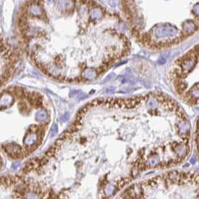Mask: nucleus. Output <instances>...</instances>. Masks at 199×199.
<instances>
[{"label": "nucleus", "mask_w": 199, "mask_h": 199, "mask_svg": "<svg viewBox=\"0 0 199 199\" xmlns=\"http://www.w3.org/2000/svg\"><path fill=\"white\" fill-rule=\"evenodd\" d=\"M44 106L43 96L20 87L0 93V172L8 163L29 157L42 142L48 123H29L32 110Z\"/></svg>", "instance_id": "1"}, {"label": "nucleus", "mask_w": 199, "mask_h": 199, "mask_svg": "<svg viewBox=\"0 0 199 199\" xmlns=\"http://www.w3.org/2000/svg\"><path fill=\"white\" fill-rule=\"evenodd\" d=\"M0 199H35L20 175L0 176Z\"/></svg>", "instance_id": "2"}, {"label": "nucleus", "mask_w": 199, "mask_h": 199, "mask_svg": "<svg viewBox=\"0 0 199 199\" xmlns=\"http://www.w3.org/2000/svg\"><path fill=\"white\" fill-rule=\"evenodd\" d=\"M57 132H58L57 124H53V127H52V128H51V136L52 137H53V136H56V133H57Z\"/></svg>", "instance_id": "3"}, {"label": "nucleus", "mask_w": 199, "mask_h": 199, "mask_svg": "<svg viewBox=\"0 0 199 199\" xmlns=\"http://www.w3.org/2000/svg\"><path fill=\"white\" fill-rule=\"evenodd\" d=\"M68 118H69V115H68V114H66V115H63V116L62 117V121H67L68 120Z\"/></svg>", "instance_id": "4"}, {"label": "nucleus", "mask_w": 199, "mask_h": 199, "mask_svg": "<svg viewBox=\"0 0 199 199\" xmlns=\"http://www.w3.org/2000/svg\"><path fill=\"white\" fill-rule=\"evenodd\" d=\"M195 160L194 159H192V160H191V163H195Z\"/></svg>", "instance_id": "5"}]
</instances>
